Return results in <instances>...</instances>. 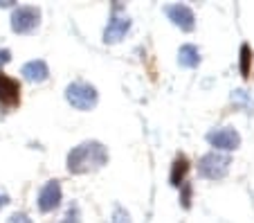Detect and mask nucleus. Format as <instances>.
Returning a JSON list of instances; mask_svg holds the SVG:
<instances>
[{
  "instance_id": "3",
  "label": "nucleus",
  "mask_w": 254,
  "mask_h": 223,
  "mask_svg": "<svg viewBox=\"0 0 254 223\" xmlns=\"http://www.w3.org/2000/svg\"><path fill=\"white\" fill-rule=\"evenodd\" d=\"M230 165H232L230 155H223L218 151H209V153H205L198 160V174L209 180H221L227 174Z\"/></svg>"
},
{
  "instance_id": "7",
  "label": "nucleus",
  "mask_w": 254,
  "mask_h": 223,
  "mask_svg": "<svg viewBox=\"0 0 254 223\" xmlns=\"http://www.w3.org/2000/svg\"><path fill=\"white\" fill-rule=\"evenodd\" d=\"M164 11H167L169 20H171L176 27H180L183 32H191L193 27H196V16H193V9L187 5H167L164 7Z\"/></svg>"
},
{
  "instance_id": "5",
  "label": "nucleus",
  "mask_w": 254,
  "mask_h": 223,
  "mask_svg": "<svg viewBox=\"0 0 254 223\" xmlns=\"http://www.w3.org/2000/svg\"><path fill=\"white\" fill-rule=\"evenodd\" d=\"M207 142L216 151H234L241 145V136L232 126H223V129H214V131L207 133Z\"/></svg>"
},
{
  "instance_id": "16",
  "label": "nucleus",
  "mask_w": 254,
  "mask_h": 223,
  "mask_svg": "<svg viewBox=\"0 0 254 223\" xmlns=\"http://www.w3.org/2000/svg\"><path fill=\"white\" fill-rule=\"evenodd\" d=\"M7 223H32V219H29L25 212H14L9 219H7Z\"/></svg>"
},
{
  "instance_id": "2",
  "label": "nucleus",
  "mask_w": 254,
  "mask_h": 223,
  "mask_svg": "<svg viewBox=\"0 0 254 223\" xmlns=\"http://www.w3.org/2000/svg\"><path fill=\"white\" fill-rule=\"evenodd\" d=\"M65 99L72 108L77 111H90V108L97 106V88L92 83H86V81H72L70 86L65 88Z\"/></svg>"
},
{
  "instance_id": "18",
  "label": "nucleus",
  "mask_w": 254,
  "mask_h": 223,
  "mask_svg": "<svg viewBox=\"0 0 254 223\" xmlns=\"http://www.w3.org/2000/svg\"><path fill=\"white\" fill-rule=\"evenodd\" d=\"M7 203H9V196H7V194H5V192H2V194H0V210L5 208V205H7Z\"/></svg>"
},
{
  "instance_id": "14",
  "label": "nucleus",
  "mask_w": 254,
  "mask_h": 223,
  "mask_svg": "<svg viewBox=\"0 0 254 223\" xmlns=\"http://www.w3.org/2000/svg\"><path fill=\"white\" fill-rule=\"evenodd\" d=\"M111 223H130L128 212H126L124 208H120V205H117V208H115V214H113V219H111Z\"/></svg>"
},
{
  "instance_id": "15",
  "label": "nucleus",
  "mask_w": 254,
  "mask_h": 223,
  "mask_svg": "<svg viewBox=\"0 0 254 223\" xmlns=\"http://www.w3.org/2000/svg\"><path fill=\"white\" fill-rule=\"evenodd\" d=\"M241 70H243V74H248L250 73V48L248 45H243V48H241Z\"/></svg>"
},
{
  "instance_id": "8",
  "label": "nucleus",
  "mask_w": 254,
  "mask_h": 223,
  "mask_svg": "<svg viewBox=\"0 0 254 223\" xmlns=\"http://www.w3.org/2000/svg\"><path fill=\"white\" fill-rule=\"evenodd\" d=\"M61 185H59V180H48V183L41 187L39 192V199H36V203H39V210L41 212H52V210H57L59 205H61Z\"/></svg>"
},
{
  "instance_id": "10",
  "label": "nucleus",
  "mask_w": 254,
  "mask_h": 223,
  "mask_svg": "<svg viewBox=\"0 0 254 223\" xmlns=\"http://www.w3.org/2000/svg\"><path fill=\"white\" fill-rule=\"evenodd\" d=\"M20 74L32 83H43L45 79L50 77V68H48V63H45L43 59H34V61L25 63L23 70H20Z\"/></svg>"
},
{
  "instance_id": "9",
  "label": "nucleus",
  "mask_w": 254,
  "mask_h": 223,
  "mask_svg": "<svg viewBox=\"0 0 254 223\" xmlns=\"http://www.w3.org/2000/svg\"><path fill=\"white\" fill-rule=\"evenodd\" d=\"M20 102V83L16 79L0 74V104L5 108H11Z\"/></svg>"
},
{
  "instance_id": "4",
  "label": "nucleus",
  "mask_w": 254,
  "mask_h": 223,
  "mask_svg": "<svg viewBox=\"0 0 254 223\" xmlns=\"http://www.w3.org/2000/svg\"><path fill=\"white\" fill-rule=\"evenodd\" d=\"M39 23H41L39 7L23 5V7H16L14 14H11V29L16 34H29V32H34L39 27Z\"/></svg>"
},
{
  "instance_id": "11",
  "label": "nucleus",
  "mask_w": 254,
  "mask_h": 223,
  "mask_svg": "<svg viewBox=\"0 0 254 223\" xmlns=\"http://www.w3.org/2000/svg\"><path fill=\"white\" fill-rule=\"evenodd\" d=\"M178 63L183 68H196L198 63H200V50L191 43L183 45V48L178 50Z\"/></svg>"
},
{
  "instance_id": "12",
  "label": "nucleus",
  "mask_w": 254,
  "mask_h": 223,
  "mask_svg": "<svg viewBox=\"0 0 254 223\" xmlns=\"http://www.w3.org/2000/svg\"><path fill=\"white\" fill-rule=\"evenodd\" d=\"M187 169H189L187 158H185V155L176 158V162H173V169H171V185H173V187H180V185L185 183V174H187Z\"/></svg>"
},
{
  "instance_id": "13",
  "label": "nucleus",
  "mask_w": 254,
  "mask_h": 223,
  "mask_svg": "<svg viewBox=\"0 0 254 223\" xmlns=\"http://www.w3.org/2000/svg\"><path fill=\"white\" fill-rule=\"evenodd\" d=\"M59 223H81V214H79L77 205H70V208H67V212H65V217H63Z\"/></svg>"
},
{
  "instance_id": "1",
  "label": "nucleus",
  "mask_w": 254,
  "mask_h": 223,
  "mask_svg": "<svg viewBox=\"0 0 254 223\" xmlns=\"http://www.w3.org/2000/svg\"><path fill=\"white\" fill-rule=\"evenodd\" d=\"M108 162V149L97 140L81 142L67 153V171L70 174H88L97 171Z\"/></svg>"
},
{
  "instance_id": "6",
  "label": "nucleus",
  "mask_w": 254,
  "mask_h": 223,
  "mask_svg": "<svg viewBox=\"0 0 254 223\" xmlns=\"http://www.w3.org/2000/svg\"><path fill=\"white\" fill-rule=\"evenodd\" d=\"M128 29H130V18L126 14H120V5H115L111 20H108V25L104 29V41L106 43H117V41L124 39Z\"/></svg>"
},
{
  "instance_id": "17",
  "label": "nucleus",
  "mask_w": 254,
  "mask_h": 223,
  "mask_svg": "<svg viewBox=\"0 0 254 223\" xmlns=\"http://www.w3.org/2000/svg\"><path fill=\"white\" fill-rule=\"evenodd\" d=\"M11 61V52L9 50H0V66H5V63Z\"/></svg>"
}]
</instances>
